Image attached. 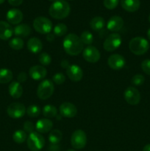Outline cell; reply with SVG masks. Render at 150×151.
<instances>
[{"mask_svg":"<svg viewBox=\"0 0 150 151\" xmlns=\"http://www.w3.org/2000/svg\"><path fill=\"white\" fill-rule=\"evenodd\" d=\"M13 79V72L9 69H0V83H8Z\"/></svg>","mask_w":150,"mask_h":151,"instance_id":"cell-27","label":"cell"},{"mask_svg":"<svg viewBox=\"0 0 150 151\" xmlns=\"http://www.w3.org/2000/svg\"><path fill=\"white\" fill-rule=\"evenodd\" d=\"M66 151H76V150H73V149H69V150H67Z\"/></svg>","mask_w":150,"mask_h":151,"instance_id":"cell-46","label":"cell"},{"mask_svg":"<svg viewBox=\"0 0 150 151\" xmlns=\"http://www.w3.org/2000/svg\"><path fill=\"white\" fill-rule=\"evenodd\" d=\"M33 27L36 32L43 35L50 33L52 29V22L48 18L38 16L33 21Z\"/></svg>","mask_w":150,"mask_h":151,"instance_id":"cell-6","label":"cell"},{"mask_svg":"<svg viewBox=\"0 0 150 151\" xmlns=\"http://www.w3.org/2000/svg\"><path fill=\"white\" fill-rule=\"evenodd\" d=\"M71 11L70 4L65 0H56L49 7V13L55 19H66Z\"/></svg>","mask_w":150,"mask_h":151,"instance_id":"cell-2","label":"cell"},{"mask_svg":"<svg viewBox=\"0 0 150 151\" xmlns=\"http://www.w3.org/2000/svg\"><path fill=\"white\" fill-rule=\"evenodd\" d=\"M35 129V125H34V124L32 123L30 121H26L24 124V130L26 133H31L34 132V130Z\"/></svg>","mask_w":150,"mask_h":151,"instance_id":"cell-38","label":"cell"},{"mask_svg":"<svg viewBox=\"0 0 150 151\" xmlns=\"http://www.w3.org/2000/svg\"><path fill=\"white\" fill-rule=\"evenodd\" d=\"M124 26V20L119 16H113L110 18L107 23V28L111 32H116L122 29Z\"/></svg>","mask_w":150,"mask_h":151,"instance_id":"cell-17","label":"cell"},{"mask_svg":"<svg viewBox=\"0 0 150 151\" xmlns=\"http://www.w3.org/2000/svg\"><path fill=\"white\" fill-rule=\"evenodd\" d=\"M4 1H5V0H0V4H2V3H4Z\"/></svg>","mask_w":150,"mask_h":151,"instance_id":"cell-45","label":"cell"},{"mask_svg":"<svg viewBox=\"0 0 150 151\" xmlns=\"http://www.w3.org/2000/svg\"><path fill=\"white\" fill-rule=\"evenodd\" d=\"M13 34V28L11 25L4 21H0V39L7 41Z\"/></svg>","mask_w":150,"mask_h":151,"instance_id":"cell-19","label":"cell"},{"mask_svg":"<svg viewBox=\"0 0 150 151\" xmlns=\"http://www.w3.org/2000/svg\"><path fill=\"white\" fill-rule=\"evenodd\" d=\"M141 69L144 73L150 75V59H146L141 63Z\"/></svg>","mask_w":150,"mask_h":151,"instance_id":"cell-37","label":"cell"},{"mask_svg":"<svg viewBox=\"0 0 150 151\" xmlns=\"http://www.w3.org/2000/svg\"><path fill=\"white\" fill-rule=\"evenodd\" d=\"M82 57L88 63H95L100 60V52L95 47L90 45L85 47L82 51Z\"/></svg>","mask_w":150,"mask_h":151,"instance_id":"cell-11","label":"cell"},{"mask_svg":"<svg viewBox=\"0 0 150 151\" xmlns=\"http://www.w3.org/2000/svg\"><path fill=\"white\" fill-rule=\"evenodd\" d=\"M46 40L49 41V42H51V41H53L54 40V38H55V35H54V33H48L46 35Z\"/></svg>","mask_w":150,"mask_h":151,"instance_id":"cell-42","label":"cell"},{"mask_svg":"<svg viewBox=\"0 0 150 151\" xmlns=\"http://www.w3.org/2000/svg\"><path fill=\"white\" fill-rule=\"evenodd\" d=\"M41 108L37 106V105H30L29 106H28L26 111V114L31 118L38 117L40 114H41Z\"/></svg>","mask_w":150,"mask_h":151,"instance_id":"cell-30","label":"cell"},{"mask_svg":"<svg viewBox=\"0 0 150 151\" xmlns=\"http://www.w3.org/2000/svg\"><path fill=\"white\" fill-rule=\"evenodd\" d=\"M63 46L65 52L71 56L78 55L84 50V44L81 41L80 38L74 33H69L65 37Z\"/></svg>","mask_w":150,"mask_h":151,"instance_id":"cell-1","label":"cell"},{"mask_svg":"<svg viewBox=\"0 0 150 151\" xmlns=\"http://www.w3.org/2000/svg\"><path fill=\"white\" fill-rule=\"evenodd\" d=\"M107 64L109 67L113 70H121L124 67L126 64V60L124 57L121 55L113 54L108 58Z\"/></svg>","mask_w":150,"mask_h":151,"instance_id":"cell-12","label":"cell"},{"mask_svg":"<svg viewBox=\"0 0 150 151\" xmlns=\"http://www.w3.org/2000/svg\"><path fill=\"white\" fill-rule=\"evenodd\" d=\"M26 80H27V75H26L24 72H20V73L18 75L17 81L19 83H20L26 82Z\"/></svg>","mask_w":150,"mask_h":151,"instance_id":"cell-39","label":"cell"},{"mask_svg":"<svg viewBox=\"0 0 150 151\" xmlns=\"http://www.w3.org/2000/svg\"><path fill=\"white\" fill-rule=\"evenodd\" d=\"M143 151H150V144L146 145L143 148Z\"/></svg>","mask_w":150,"mask_h":151,"instance_id":"cell-43","label":"cell"},{"mask_svg":"<svg viewBox=\"0 0 150 151\" xmlns=\"http://www.w3.org/2000/svg\"><path fill=\"white\" fill-rule=\"evenodd\" d=\"M129 48L134 55H142L149 49V43L143 37H135L129 41Z\"/></svg>","mask_w":150,"mask_h":151,"instance_id":"cell-3","label":"cell"},{"mask_svg":"<svg viewBox=\"0 0 150 151\" xmlns=\"http://www.w3.org/2000/svg\"><path fill=\"white\" fill-rule=\"evenodd\" d=\"M46 75V69L41 65H35L32 66L29 70V77L35 81H41L44 79Z\"/></svg>","mask_w":150,"mask_h":151,"instance_id":"cell-15","label":"cell"},{"mask_svg":"<svg viewBox=\"0 0 150 151\" xmlns=\"http://www.w3.org/2000/svg\"><path fill=\"white\" fill-rule=\"evenodd\" d=\"M63 139V134L58 129L51 130L49 134V141L51 145H57Z\"/></svg>","mask_w":150,"mask_h":151,"instance_id":"cell-25","label":"cell"},{"mask_svg":"<svg viewBox=\"0 0 150 151\" xmlns=\"http://www.w3.org/2000/svg\"><path fill=\"white\" fill-rule=\"evenodd\" d=\"M71 144L76 150L84 148L87 144V135L85 131L80 129L74 131L71 137Z\"/></svg>","mask_w":150,"mask_h":151,"instance_id":"cell-8","label":"cell"},{"mask_svg":"<svg viewBox=\"0 0 150 151\" xmlns=\"http://www.w3.org/2000/svg\"><path fill=\"white\" fill-rule=\"evenodd\" d=\"M26 109L23 103H13L7 107V113L13 119H20L24 116Z\"/></svg>","mask_w":150,"mask_h":151,"instance_id":"cell-9","label":"cell"},{"mask_svg":"<svg viewBox=\"0 0 150 151\" xmlns=\"http://www.w3.org/2000/svg\"><path fill=\"white\" fill-rule=\"evenodd\" d=\"M81 41L83 44H86V45L90 46L94 41V36H93L92 33L89 31H84L82 32L80 35Z\"/></svg>","mask_w":150,"mask_h":151,"instance_id":"cell-32","label":"cell"},{"mask_svg":"<svg viewBox=\"0 0 150 151\" xmlns=\"http://www.w3.org/2000/svg\"><path fill=\"white\" fill-rule=\"evenodd\" d=\"M53 122L51 119L43 118L37 121L35 124V130L40 134H46L50 132L52 129Z\"/></svg>","mask_w":150,"mask_h":151,"instance_id":"cell-18","label":"cell"},{"mask_svg":"<svg viewBox=\"0 0 150 151\" xmlns=\"http://www.w3.org/2000/svg\"><path fill=\"white\" fill-rule=\"evenodd\" d=\"M54 91V83L49 79L41 81L38 86L37 95L41 100H45L51 97Z\"/></svg>","mask_w":150,"mask_h":151,"instance_id":"cell-5","label":"cell"},{"mask_svg":"<svg viewBox=\"0 0 150 151\" xmlns=\"http://www.w3.org/2000/svg\"><path fill=\"white\" fill-rule=\"evenodd\" d=\"M24 45V41L19 37L13 38L10 41H9V46H10V48L14 50H21V49H23Z\"/></svg>","mask_w":150,"mask_h":151,"instance_id":"cell-29","label":"cell"},{"mask_svg":"<svg viewBox=\"0 0 150 151\" xmlns=\"http://www.w3.org/2000/svg\"><path fill=\"white\" fill-rule=\"evenodd\" d=\"M23 13L20 10L16 8L9 10L6 15L8 23L14 25L19 24L23 20Z\"/></svg>","mask_w":150,"mask_h":151,"instance_id":"cell-16","label":"cell"},{"mask_svg":"<svg viewBox=\"0 0 150 151\" xmlns=\"http://www.w3.org/2000/svg\"><path fill=\"white\" fill-rule=\"evenodd\" d=\"M69 1H72V0H69Z\"/></svg>","mask_w":150,"mask_h":151,"instance_id":"cell-49","label":"cell"},{"mask_svg":"<svg viewBox=\"0 0 150 151\" xmlns=\"http://www.w3.org/2000/svg\"><path fill=\"white\" fill-rule=\"evenodd\" d=\"M32 32V29L30 27L26 24H19L16 25L13 29V33L16 37L19 38H26L29 36Z\"/></svg>","mask_w":150,"mask_h":151,"instance_id":"cell-22","label":"cell"},{"mask_svg":"<svg viewBox=\"0 0 150 151\" xmlns=\"http://www.w3.org/2000/svg\"><path fill=\"white\" fill-rule=\"evenodd\" d=\"M124 100L131 106H136L141 101V94L136 88L129 86L126 88L124 93Z\"/></svg>","mask_w":150,"mask_h":151,"instance_id":"cell-10","label":"cell"},{"mask_svg":"<svg viewBox=\"0 0 150 151\" xmlns=\"http://www.w3.org/2000/svg\"><path fill=\"white\" fill-rule=\"evenodd\" d=\"M119 0H104V6L108 10H113L118 6Z\"/></svg>","mask_w":150,"mask_h":151,"instance_id":"cell-36","label":"cell"},{"mask_svg":"<svg viewBox=\"0 0 150 151\" xmlns=\"http://www.w3.org/2000/svg\"><path fill=\"white\" fill-rule=\"evenodd\" d=\"M8 91L10 95L13 98L19 99L23 94V87L21 84L18 81H13L9 85Z\"/></svg>","mask_w":150,"mask_h":151,"instance_id":"cell-21","label":"cell"},{"mask_svg":"<svg viewBox=\"0 0 150 151\" xmlns=\"http://www.w3.org/2000/svg\"><path fill=\"white\" fill-rule=\"evenodd\" d=\"M26 47H27V50L30 52L33 53V54H38V53L41 52L42 50L43 44L39 38L33 37V38H29V41H27Z\"/></svg>","mask_w":150,"mask_h":151,"instance_id":"cell-20","label":"cell"},{"mask_svg":"<svg viewBox=\"0 0 150 151\" xmlns=\"http://www.w3.org/2000/svg\"><path fill=\"white\" fill-rule=\"evenodd\" d=\"M66 74L69 79L73 82H79L83 77L82 69L76 64L70 65L69 67L66 69Z\"/></svg>","mask_w":150,"mask_h":151,"instance_id":"cell-14","label":"cell"},{"mask_svg":"<svg viewBox=\"0 0 150 151\" xmlns=\"http://www.w3.org/2000/svg\"><path fill=\"white\" fill-rule=\"evenodd\" d=\"M149 23H150V15L149 16Z\"/></svg>","mask_w":150,"mask_h":151,"instance_id":"cell-48","label":"cell"},{"mask_svg":"<svg viewBox=\"0 0 150 151\" xmlns=\"http://www.w3.org/2000/svg\"><path fill=\"white\" fill-rule=\"evenodd\" d=\"M147 37H148L149 40L150 41V28L148 29V31H147Z\"/></svg>","mask_w":150,"mask_h":151,"instance_id":"cell-44","label":"cell"},{"mask_svg":"<svg viewBox=\"0 0 150 151\" xmlns=\"http://www.w3.org/2000/svg\"><path fill=\"white\" fill-rule=\"evenodd\" d=\"M144 81H145V78L144 75H141V74H137L132 77L131 82L135 86H141L144 84Z\"/></svg>","mask_w":150,"mask_h":151,"instance_id":"cell-35","label":"cell"},{"mask_svg":"<svg viewBox=\"0 0 150 151\" xmlns=\"http://www.w3.org/2000/svg\"><path fill=\"white\" fill-rule=\"evenodd\" d=\"M122 43V38L117 32L110 34L103 43V48L107 52H113L119 48Z\"/></svg>","mask_w":150,"mask_h":151,"instance_id":"cell-7","label":"cell"},{"mask_svg":"<svg viewBox=\"0 0 150 151\" xmlns=\"http://www.w3.org/2000/svg\"><path fill=\"white\" fill-rule=\"evenodd\" d=\"M122 8L127 12H135L140 8V0H121Z\"/></svg>","mask_w":150,"mask_h":151,"instance_id":"cell-23","label":"cell"},{"mask_svg":"<svg viewBox=\"0 0 150 151\" xmlns=\"http://www.w3.org/2000/svg\"><path fill=\"white\" fill-rule=\"evenodd\" d=\"M53 32H54V35L57 37L64 36V35L67 33L68 27L65 24H57L54 27V29H53Z\"/></svg>","mask_w":150,"mask_h":151,"instance_id":"cell-31","label":"cell"},{"mask_svg":"<svg viewBox=\"0 0 150 151\" xmlns=\"http://www.w3.org/2000/svg\"><path fill=\"white\" fill-rule=\"evenodd\" d=\"M105 26V21L101 16H95L91 19L90 27L94 31H99Z\"/></svg>","mask_w":150,"mask_h":151,"instance_id":"cell-24","label":"cell"},{"mask_svg":"<svg viewBox=\"0 0 150 151\" xmlns=\"http://www.w3.org/2000/svg\"><path fill=\"white\" fill-rule=\"evenodd\" d=\"M60 65H61L62 68H63V69H67L69 67V66H70V63H69V60H63L61 61V63H60Z\"/></svg>","mask_w":150,"mask_h":151,"instance_id":"cell-41","label":"cell"},{"mask_svg":"<svg viewBox=\"0 0 150 151\" xmlns=\"http://www.w3.org/2000/svg\"><path fill=\"white\" fill-rule=\"evenodd\" d=\"M26 144L31 151H40L45 145V139L40 133L34 131L28 136Z\"/></svg>","mask_w":150,"mask_h":151,"instance_id":"cell-4","label":"cell"},{"mask_svg":"<svg viewBox=\"0 0 150 151\" xmlns=\"http://www.w3.org/2000/svg\"><path fill=\"white\" fill-rule=\"evenodd\" d=\"M43 115L45 118L47 119H51V118L55 117L57 115V109L53 105L48 104L45 106L42 111Z\"/></svg>","mask_w":150,"mask_h":151,"instance_id":"cell-26","label":"cell"},{"mask_svg":"<svg viewBox=\"0 0 150 151\" xmlns=\"http://www.w3.org/2000/svg\"><path fill=\"white\" fill-rule=\"evenodd\" d=\"M38 61L40 62L41 66H49L51 62V57L47 52H42L38 57Z\"/></svg>","mask_w":150,"mask_h":151,"instance_id":"cell-33","label":"cell"},{"mask_svg":"<svg viewBox=\"0 0 150 151\" xmlns=\"http://www.w3.org/2000/svg\"><path fill=\"white\" fill-rule=\"evenodd\" d=\"M49 1H52V2H54V1H56V0H49Z\"/></svg>","mask_w":150,"mask_h":151,"instance_id":"cell-47","label":"cell"},{"mask_svg":"<svg viewBox=\"0 0 150 151\" xmlns=\"http://www.w3.org/2000/svg\"><path fill=\"white\" fill-rule=\"evenodd\" d=\"M66 81V76L61 72H58L53 75L52 82L57 85H61Z\"/></svg>","mask_w":150,"mask_h":151,"instance_id":"cell-34","label":"cell"},{"mask_svg":"<svg viewBox=\"0 0 150 151\" xmlns=\"http://www.w3.org/2000/svg\"><path fill=\"white\" fill-rule=\"evenodd\" d=\"M23 1L24 0H8V2L10 5L16 6V7L21 5L23 3Z\"/></svg>","mask_w":150,"mask_h":151,"instance_id":"cell-40","label":"cell"},{"mask_svg":"<svg viewBox=\"0 0 150 151\" xmlns=\"http://www.w3.org/2000/svg\"><path fill=\"white\" fill-rule=\"evenodd\" d=\"M59 111L63 117L73 118L77 114V109L73 103L65 102L60 106Z\"/></svg>","mask_w":150,"mask_h":151,"instance_id":"cell-13","label":"cell"},{"mask_svg":"<svg viewBox=\"0 0 150 151\" xmlns=\"http://www.w3.org/2000/svg\"><path fill=\"white\" fill-rule=\"evenodd\" d=\"M13 141L18 144H21L24 143L26 139H27V135L24 131L22 130H18L15 131L13 135Z\"/></svg>","mask_w":150,"mask_h":151,"instance_id":"cell-28","label":"cell"}]
</instances>
